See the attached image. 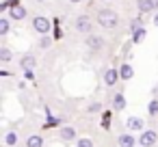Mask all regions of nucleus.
<instances>
[{
    "mask_svg": "<svg viewBox=\"0 0 158 147\" xmlns=\"http://www.w3.org/2000/svg\"><path fill=\"white\" fill-rule=\"evenodd\" d=\"M95 22H98L102 28L110 31V28H115V26L119 24V15H117V11H113V9H98Z\"/></svg>",
    "mask_w": 158,
    "mask_h": 147,
    "instance_id": "1",
    "label": "nucleus"
},
{
    "mask_svg": "<svg viewBox=\"0 0 158 147\" xmlns=\"http://www.w3.org/2000/svg\"><path fill=\"white\" fill-rule=\"evenodd\" d=\"M76 31H78L80 35H91V33H93V20H91L87 13L76 15Z\"/></svg>",
    "mask_w": 158,
    "mask_h": 147,
    "instance_id": "2",
    "label": "nucleus"
},
{
    "mask_svg": "<svg viewBox=\"0 0 158 147\" xmlns=\"http://www.w3.org/2000/svg\"><path fill=\"white\" fill-rule=\"evenodd\" d=\"M31 24H33V31H35V33H39L41 37H44V35H48V33L52 31V24H50V20H48L46 15H35Z\"/></svg>",
    "mask_w": 158,
    "mask_h": 147,
    "instance_id": "3",
    "label": "nucleus"
},
{
    "mask_svg": "<svg viewBox=\"0 0 158 147\" xmlns=\"http://www.w3.org/2000/svg\"><path fill=\"white\" fill-rule=\"evenodd\" d=\"M85 46H87L91 52H100V50L104 48V37H102V35H95V33H91V35H87V39H85Z\"/></svg>",
    "mask_w": 158,
    "mask_h": 147,
    "instance_id": "4",
    "label": "nucleus"
},
{
    "mask_svg": "<svg viewBox=\"0 0 158 147\" xmlns=\"http://www.w3.org/2000/svg\"><path fill=\"white\" fill-rule=\"evenodd\" d=\"M156 138H158V134L154 130H143L139 136V145L141 147H156Z\"/></svg>",
    "mask_w": 158,
    "mask_h": 147,
    "instance_id": "5",
    "label": "nucleus"
},
{
    "mask_svg": "<svg viewBox=\"0 0 158 147\" xmlns=\"http://www.w3.org/2000/svg\"><path fill=\"white\" fill-rule=\"evenodd\" d=\"M119 78H121V76H119V69H115V67H108V69L104 71V84H106V87H115Z\"/></svg>",
    "mask_w": 158,
    "mask_h": 147,
    "instance_id": "6",
    "label": "nucleus"
},
{
    "mask_svg": "<svg viewBox=\"0 0 158 147\" xmlns=\"http://www.w3.org/2000/svg\"><path fill=\"white\" fill-rule=\"evenodd\" d=\"M20 67H22L24 71H33V69L37 67V59H35V54H24V56L20 59Z\"/></svg>",
    "mask_w": 158,
    "mask_h": 147,
    "instance_id": "7",
    "label": "nucleus"
},
{
    "mask_svg": "<svg viewBox=\"0 0 158 147\" xmlns=\"http://www.w3.org/2000/svg\"><path fill=\"white\" fill-rule=\"evenodd\" d=\"M126 125H128V130H130V132H141V130H143V125H145V121H143L141 117H130V119L126 121Z\"/></svg>",
    "mask_w": 158,
    "mask_h": 147,
    "instance_id": "8",
    "label": "nucleus"
},
{
    "mask_svg": "<svg viewBox=\"0 0 158 147\" xmlns=\"http://www.w3.org/2000/svg\"><path fill=\"white\" fill-rule=\"evenodd\" d=\"M136 9H139V13H152L156 9V5H154V0H136Z\"/></svg>",
    "mask_w": 158,
    "mask_h": 147,
    "instance_id": "9",
    "label": "nucleus"
},
{
    "mask_svg": "<svg viewBox=\"0 0 158 147\" xmlns=\"http://www.w3.org/2000/svg\"><path fill=\"white\" fill-rule=\"evenodd\" d=\"M9 18H13V20H18V22H20V20H24V18H26V9H24L22 5L11 7V9H9Z\"/></svg>",
    "mask_w": 158,
    "mask_h": 147,
    "instance_id": "10",
    "label": "nucleus"
},
{
    "mask_svg": "<svg viewBox=\"0 0 158 147\" xmlns=\"http://www.w3.org/2000/svg\"><path fill=\"white\" fill-rule=\"evenodd\" d=\"M117 143H119V147H136V138L132 134H121L117 138Z\"/></svg>",
    "mask_w": 158,
    "mask_h": 147,
    "instance_id": "11",
    "label": "nucleus"
},
{
    "mask_svg": "<svg viewBox=\"0 0 158 147\" xmlns=\"http://www.w3.org/2000/svg\"><path fill=\"white\" fill-rule=\"evenodd\" d=\"M119 76H121V80H132V78H134V69H132V65L123 63V65L119 67Z\"/></svg>",
    "mask_w": 158,
    "mask_h": 147,
    "instance_id": "12",
    "label": "nucleus"
},
{
    "mask_svg": "<svg viewBox=\"0 0 158 147\" xmlns=\"http://www.w3.org/2000/svg\"><path fill=\"white\" fill-rule=\"evenodd\" d=\"M59 136H61L63 141H72V138H76V130H74L72 125H63L61 132H59Z\"/></svg>",
    "mask_w": 158,
    "mask_h": 147,
    "instance_id": "13",
    "label": "nucleus"
},
{
    "mask_svg": "<svg viewBox=\"0 0 158 147\" xmlns=\"http://www.w3.org/2000/svg\"><path fill=\"white\" fill-rule=\"evenodd\" d=\"M113 108H115V110H123V108H126V97H123V93H115V95H113Z\"/></svg>",
    "mask_w": 158,
    "mask_h": 147,
    "instance_id": "14",
    "label": "nucleus"
},
{
    "mask_svg": "<svg viewBox=\"0 0 158 147\" xmlns=\"http://www.w3.org/2000/svg\"><path fill=\"white\" fill-rule=\"evenodd\" d=\"M26 147H44V138L39 134H31L26 138Z\"/></svg>",
    "mask_w": 158,
    "mask_h": 147,
    "instance_id": "15",
    "label": "nucleus"
},
{
    "mask_svg": "<svg viewBox=\"0 0 158 147\" xmlns=\"http://www.w3.org/2000/svg\"><path fill=\"white\" fill-rule=\"evenodd\" d=\"M145 26H141V28H136V31H132V43H143V39H145Z\"/></svg>",
    "mask_w": 158,
    "mask_h": 147,
    "instance_id": "16",
    "label": "nucleus"
},
{
    "mask_svg": "<svg viewBox=\"0 0 158 147\" xmlns=\"http://www.w3.org/2000/svg\"><path fill=\"white\" fill-rule=\"evenodd\" d=\"M5 143H7L9 147L18 145V132H7V136H5Z\"/></svg>",
    "mask_w": 158,
    "mask_h": 147,
    "instance_id": "17",
    "label": "nucleus"
},
{
    "mask_svg": "<svg viewBox=\"0 0 158 147\" xmlns=\"http://www.w3.org/2000/svg\"><path fill=\"white\" fill-rule=\"evenodd\" d=\"M11 59H13V54H11L9 48H0V61H2V63H9Z\"/></svg>",
    "mask_w": 158,
    "mask_h": 147,
    "instance_id": "18",
    "label": "nucleus"
},
{
    "mask_svg": "<svg viewBox=\"0 0 158 147\" xmlns=\"http://www.w3.org/2000/svg\"><path fill=\"white\" fill-rule=\"evenodd\" d=\"M9 33V18H0V35Z\"/></svg>",
    "mask_w": 158,
    "mask_h": 147,
    "instance_id": "19",
    "label": "nucleus"
},
{
    "mask_svg": "<svg viewBox=\"0 0 158 147\" xmlns=\"http://www.w3.org/2000/svg\"><path fill=\"white\" fill-rule=\"evenodd\" d=\"M50 46H52V37L50 35H44L39 39V48H50Z\"/></svg>",
    "mask_w": 158,
    "mask_h": 147,
    "instance_id": "20",
    "label": "nucleus"
},
{
    "mask_svg": "<svg viewBox=\"0 0 158 147\" xmlns=\"http://www.w3.org/2000/svg\"><path fill=\"white\" fill-rule=\"evenodd\" d=\"M147 110H149V115H158V100H152L149 106H147Z\"/></svg>",
    "mask_w": 158,
    "mask_h": 147,
    "instance_id": "21",
    "label": "nucleus"
},
{
    "mask_svg": "<svg viewBox=\"0 0 158 147\" xmlns=\"http://www.w3.org/2000/svg\"><path fill=\"white\" fill-rule=\"evenodd\" d=\"M78 147H93V141L87 138V136L85 138H78Z\"/></svg>",
    "mask_w": 158,
    "mask_h": 147,
    "instance_id": "22",
    "label": "nucleus"
},
{
    "mask_svg": "<svg viewBox=\"0 0 158 147\" xmlns=\"http://www.w3.org/2000/svg\"><path fill=\"white\" fill-rule=\"evenodd\" d=\"M100 110H102V104H100V102H93V104L87 108V112H100Z\"/></svg>",
    "mask_w": 158,
    "mask_h": 147,
    "instance_id": "23",
    "label": "nucleus"
},
{
    "mask_svg": "<svg viewBox=\"0 0 158 147\" xmlns=\"http://www.w3.org/2000/svg\"><path fill=\"white\" fill-rule=\"evenodd\" d=\"M152 22H154V26H156V28H158V11H156V15H154V18H152Z\"/></svg>",
    "mask_w": 158,
    "mask_h": 147,
    "instance_id": "24",
    "label": "nucleus"
},
{
    "mask_svg": "<svg viewBox=\"0 0 158 147\" xmlns=\"http://www.w3.org/2000/svg\"><path fill=\"white\" fill-rule=\"evenodd\" d=\"M7 2H9L11 7H18V5H20V0H7Z\"/></svg>",
    "mask_w": 158,
    "mask_h": 147,
    "instance_id": "25",
    "label": "nucleus"
},
{
    "mask_svg": "<svg viewBox=\"0 0 158 147\" xmlns=\"http://www.w3.org/2000/svg\"><path fill=\"white\" fill-rule=\"evenodd\" d=\"M69 2H72V5H78V2H82V0H69Z\"/></svg>",
    "mask_w": 158,
    "mask_h": 147,
    "instance_id": "26",
    "label": "nucleus"
},
{
    "mask_svg": "<svg viewBox=\"0 0 158 147\" xmlns=\"http://www.w3.org/2000/svg\"><path fill=\"white\" fill-rule=\"evenodd\" d=\"M154 5H156V9H158V0H154Z\"/></svg>",
    "mask_w": 158,
    "mask_h": 147,
    "instance_id": "27",
    "label": "nucleus"
},
{
    "mask_svg": "<svg viewBox=\"0 0 158 147\" xmlns=\"http://www.w3.org/2000/svg\"><path fill=\"white\" fill-rule=\"evenodd\" d=\"M37 2H46V0H37Z\"/></svg>",
    "mask_w": 158,
    "mask_h": 147,
    "instance_id": "28",
    "label": "nucleus"
},
{
    "mask_svg": "<svg viewBox=\"0 0 158 147\" xmlns=\"http://www.w3.org/2000/svg\"><path fill=\"white\" fill-rule=\"evenodd\" d=\"M139 147H141V145H139Z\"/></svg>",
    "mask_w": 158,
    "mask_h": 147,
    "instance_id": "29",
    "label": "nucleus"
}]
</instances>
